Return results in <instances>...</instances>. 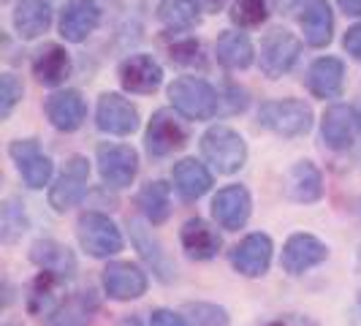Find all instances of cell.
Segmentation results:
<instances>
[{"label": "cell", "instance_id": "6da1fadb", "mask_svg": "<svg viewBox=\"0 0 361 326\" xmlns=\"http://www.w3.org/2000/svg\"><path fill=\"white\" fill-rule=\"evenodd\" d=\"M171 107L188 120H212L220 111V92L201 76H177L169 85Z\"/></svg>", "mask_w": 361, "mask_h": 326}, {"label": "cell", "instance_id": "7a4b0ae2", "mask_svg": "<svg viewBox=\"0 0 361 326\" xmlns=\"http://www.w3.org/2000/svg\"><path fill=\"white\" fill-rule=\"evenodd\" d=\"M201 152L220 174H234L247 161L245 139L228 126H212L201 136Z\"/></svg>", "mask_w": 361, "mask_h": 326}, {"label": "cell", "instance_id": "3957f363", "mask_svg": "<svg viewBox=\"0 0 361 326\" xmlns=\"http://www.w3.org/2000/svg\"><path fill=\"white\" fill-rule=\"evenodd\" d=\"M258 123L277 136H302L312 128V109L299 98H283V101H267L258 109Z\"/></svg>", "mask_w": 361, "mask_h": 326}, {"label": "cell", "instance_id": "277c9868", "mask_svg": "<svg viewBox=\"0 0 361 326\" xmlns=\"http://www.w3.org/2000/svg\"><path fill=\"white\" fill-rule=\"evenodd\" d=\"M76 236L92 258H109L123 250V234L104 212H85L76 223Z\"/></svg>", "mask_w": 361, "mask_h": 326}, {"label": "cell", "instance_id": "5b68a950", "mask_svg": "<svg viewBox=\"0 0 361 326\" xmlns=\"http://www.w3.org/2000/svg\"><path fill=\"white\" fill-rule=\"evenodd\" d=\"M302 54V41L286 28H274L261 41V71L269 79H280L288 73Z\"/></svg>", "mask_w": 361, "mask_h": 326}, {"label": "cell", "instance_id": "8992f818", "mask_svg": "<svg viewBox=\"0 0 361 326\" xmlns=\"http://www.w3.org/2000/svg\"><path fill=\"white\" fill-rule=\"evenodd\" d=\"M87 182H90V163H87V158L71 155L66 169H63V174L49 188V204L57 212H66V210L76 207L87 193Z\"/></svg>", "mask_w": 361, "mask_h": 326}, {"label": "cell", "instance_id": "52a82bcc", "mask_svg": "<svg viewBox=\"0 0 361 326\" xmlns=\"http://www.w3.org/2000/svg\"><path fill=\"white\" fill-rule=\"evenodd\" d=\"M147 152L155 158H166L188 145V128L171 109H158L147 126Z\"/></svg>", "mask_w": 361, "mask_h": 326}, {"label": "cell", "instance_id": "ba28073f", "mask_svg": "<svg viewBox=\"0 0 361 326\" xmlns=\"http://www.w3.org/2000/svg\"><path fill=\"white\" fill-rule=\"evenodd\" d=\"M95 158H98L101 180L109 188H128L139 174V155L128 145H101Z\"/></svg>", "mask_w": 361, "mask_h": 326}, {"label": "cell", "instance_id": "9c48e42d", "mask_svg": "<svg viewBox=\"0 0 361 326\" xmlns=\"http://www.w3.org/2000/svg\"><path fill=\"white\" fill-rule=\"evenodd\" d=\"M8 155L14 158L19 174H22V180H25L27 188L38 191V188L49 185L52 171H54L52 158L41 152V147H38L36 139H17V142H11Z\"/></svg>", "mask_w": 361, "mask_h": 326}, {"label": "cell", "instance_id": "30bf717a", "mask_svg": "<svg viewBox=\"0 0 361 326\" xmlns=\"http://www.w3.org/2000/svg\"><path fill=\"white\" fill-rule=\"evenodd\" d=\"M95 123L104 133L128 136V133H133L139 128V109L133 107L128 98H123L120 92H104L98 98Z\"/></svg>", "mask_w": 361, "mask_h": 326}, {"label": "cell", "instance_id": "8fae6325", "mask_svg": "<svg viewBox=\"0 0 361 326\" xmlns=\"http://www.w3.org/2000/svg\"><path fill=\"white\" fill-rule=\"evenodd\" d=\"M101 283H104L109 299L130 302V299H139L147 291V274L142 267H136L130 261H111L101 274Z\"/></svg>", "mask_w": 361, "mask_h": 326}, {"label": "cell", "instance_id": "7c38bea8", "mask_svg": "<svg viewBox=\"0 0 361 326\" xmlns=\"http://www.w3.org/2000/svg\"><path fill=\"white\" fill-rule=\"evenodd\" d=\"M120 85L123 90L136 95H149L163 85V68L152 54H130L120 63Z\"/></svg>", "mask_w": 361, "mask_h": 326}, {"label": "cell", "instance_id": "4fadbf2b", "mask_svg": "<svg viewBox=\"0 0 361 326\" xmlns=\"http://www.w3.org/2000/svg\"><path fill=\"white\" fill-rule=\"evenodd\" d=\"M101 8L92 0H68L60 14V36L71 44H82L98 30Z\"/></svg>", "mask_w": 361, "mask_h": 326}, {"label": "cell", "instance_id": "5bb4252c", "mask_svg": "<svg viewBox=\"0 0 361 326\" xmlns=\"http://www.w3.org/2000/svg\"><path fill=\"white\" fill-rule=\"evenodd\" d=\"M326 255H329V248L318 236L312 234H293L288 236V242L283 245V270L288 274H305L307 270L324 264Z\"/></svg>", "mask_w": 361, "mask_h": 326}, {"label": "cell", "instance_id": "9a60e30c", "mask_svg": "<svg viewBox=\"0 0 361 326\" xmlns=\"http://www.w3.org/2000/svg\"><path fill=\"white\" fill-rule=\"evenodd\" d=\"M271 253H274V245L269 234H247L231 250V264L245 277H261L269 270Z\"/></svg>", "mask_w": 361, "mask_h": 326}, {"label": "cell", "instance_id": "2e32d148", "mask_svg": "<svg viewBox=\"0 0 361 326\" xmlns=\"http://www.w3.org/2000/svg\"><path fill=\"white\" fill-rule=\"evenodd\" d=\"M250 210H253V201H250L247 188H242V185H226L212 199V215L228 231L242 229L250 217Z\"/></svg>", "mask_w": 361, "mask_h": 326}, {"label": "cell", "instance_id": "e0dca14e", "mask_svg": "<svg viewBox=\"0 0 361 326\" xmlns=\"http://www.w3.org/2000/svg\"><path fill=\"white\" fill-rule=\"evenodd\" d=\"M359 126V114L353 107H345V104H331L324 111V120H321V136L329 150H348L353 145V133Z\"/></svg>", "mask_w": 361, "mask_h": 326}, {"label": "cell", "instance_id": "ac0fdd59", "mask_svg": "<svg viewBox=\"0 0 361 326\" xmlns=\"http://www.w3.org/2000/svg\"><path fill=\"white\" fill-rule=\"evenodd\" d=\"M47 117L57 131L71 133L87 120V104L79 90H60L47 101Z\"/></svg>", "mask_w": 361, "mask_h": 326}, {"label": "cell", "instance_id": "d6986e66", "mask_svg": "<svg viewBox=\"0 0 361 326\" xmlns=\"http://www.w3.org/2000/svg\"><path fill=\"white\" fill-rule=\"evenodd\" d=\"M180 242H182V248H185V253H188V258H196V261H209V258H215V255L220 253V245H223L220 234H217L204 217H190V220H185V226H182V231H180Z\"/></svg>", "mask_w": 361, "mask_h": 326}, {"label": "cell", "instance_id": "ffe728a7", "mask_svg": "<svg viewBox=\"0 0 361 326\" xmlns=\"http://www.w3.org/2000/svg\"><path fill=\"white\" fill-rule=\"evenodd\" d=\"M30 261H33L41 272H49L54 277H60L63 283L71 280L73 274H76V258H73L71 250H68L66 245H60L57 239H38V242H33V248H30Z\"/></svg>", "mask_w": 361, "mask_h": 326}, {"label": "cell", "instance_id": "44dd1931", "mask_svg": "<svg viewBox=\"0 0 361 326\" xmlns=\"http://www.w3.org/2000/svg\"><path fill=\"white\" fill-rule=\"evenodd\" d=\"M71 54L60 44H44L33 57V76L47 87H57L71 76Z\"/></svg>", "mask_w": 361, "mask_h": 326}, {"label": "cell", "instance_id": "7402d4cb", "mask_svg": "<svg viewBox=\"0 0 361 326\" xmlns=\"http://www.w3.org/2000/svg\"><path fill=\"white\" fill-rule=\"evenodd\" d=\"M345 85V63L340 57H318L307 71V87L315 98H337Z\"/></svg>", "mask_w": 361, "mask_h": 326}, {"label": "cell", "instance_id": "603a6c76", "mask_svg": "<svg viewBox=\"0 0 361 326\" xmlns=\"http://www.w3.org/2000/svg\"><path fill=\"white\" fill-rule=\"evenodd\" d=\"M171 180H174L177 193H180L185 201L201 199V196L212 188V174H209V169L201 161H196V158H185V161L174 163Z\"/></svg>", "mask_w": 361, "mask_h": 326}, {"label": "cell", "instance_id": "cb8c5ba5", "mask_svg": "<svg viewBox=\"0 0 361 326\" xmlns=\"http://www.w3.org/2000/svg\"><path fill=\"white\" fill-rule=\"evenodd\" d=\"M215 54H217V63L228 71H245L250 63L255 60V49H253V41L247 38V33L242 30H226L220 33L215 44Z\"/></svg>", "mask_w": 361, "mask_h": 326}, {"label": "cell", "instance_id": "d4e9b609", "mask_svg": "<svg viewBox=\"0 0 361 326\" xmlns=\"http://www.w3.org/2000/svg\"><path fill=\"white\" fill-rule=\"evenodd\" d=\"M286 191L293 201L302 204H312L324 196V177L321 169L312 161H299L290 166L288 180H286Z\"/></svg>", "mask_w": 361, "mask_h": 326}, {"label": "cell", "instance_id": "484cf974", "mask_svg": "<svg viewBox=\"0 0 361 326\" xmlns=\"http://www.w3.org/2000/svg\"><path fill=\"white\" fill-rule=\"evenodd\" d=\"M52 25V6L47 0H19L14 8V30L19 38L33 41L44 36Z\"/></svg>", "mask_w": 361, "mask_h": 326}, {"label": "cell", "instance_id": "4316f807", "mask_svg": "<svg viewBox=\"0 0 361 326\" xmlns=\"http://www.w3.org/2000/svg\"><path fill=\"white\" fill-rule=\"evenodd\" d=\"M302 30H305V41L310 47L321 49L331 41V33H334V14H331V6L326 0H310L302 11Z\"/></svg>", "mask_w": 361, "mask_h": 326}, {"label": "cell", "instance_id": "83f0119b", "mask_svg": "<svg viewBox=\"0 0 361 326\" xmlns=\"http://www.w3.org/2000/svg\"><path fill=\"white\" fill-rule=\"evenodd\" d=\"M136 204H139L142 215H145L152 226H161V223H166L169 215H171V188L163 180L147 182L145 188L139 191V196H136Z\"/></svg>", "mask_w": 361, "mask_h": 326}, {"label": "cell", "instance_id": "f1b7e54d", "mask_svg": "<svg viewBox=\"0 0 361 326\" xmlns=\"http://www.w3.org/2000/svg\"><path fill=\"white\" fill-rule=\"evenodd\" d=\"M92 310H95V299L90 296V291L76 294L54 308V313L47 318V326H90Z\"/></svg>", "mask_w": 361, "mask_h": 326}, {"label": "cell", "instance_id": "f546056e", "mask_svg": "<svg viewBox=\"0 0 361 326\" xmlns=\"http://www.w3.org/2000/svg\"><path fill=\"white\" fill-rule=\"evenodd\" d=\"M60 283H63L60 277H54L49 272H41L30 286V294H27V310L33 315H52L57 308V286Z\"/></svg>", "mask_w": 361, "mask_h": 326}, {"label": "cell", "instance_id": "4dcf8cb0", "mask_svg": "<svg viewBox=\"0 0 361 326\" xmlns=\"http://www.w3.org/2000/svg\"><path fill=\"white\" fill-rule=\"evenodd\" d=\"M158 19L174 33L190 30L199 22V6L193 0H163L158 6Z\"/></svg>", "mask_w": 361, "mask_h": 326}, {"label": "cell", "instance_id": "1f68e13d", "mask_svg": "<svg viewBox=\"0 0 361 326\" xmlns=\"http://www.w3.org/2000/svg\"><path fill=\"white\" fill-rule=\"evenodd\" d=\"M274 11V0H234L231 6V22L239 25V30L261 28Z\"/></svg>", "mask_w": 361, "mask_h": 326}, {"label": "cell", "instance_id": "d6a6232c", "mask_svg": "<svg viewBox=\"0 0 361 326\" xmlns=\"http://www.w3.org/2000/svg\"><path fill=\"white\" fill-rule=\"evenodd\" d=\"M130 229H133V242H136L139 253L145 255V261L152 267V270L158 272V277L169 280V264H166V258H163V253H161V245L147 234L145 226H142L139 220H133V223H130Z\"/></svg>", "mask_w": 361, "mask_h": 326}, {"label": "cell", "instance_id": "836d02e7", "mask_svg": "<svg viewBox=\"0 0 361 326\" xmlns=\"http://www.w3.org/2000/svg\"><path fill=\"white\" fill-rule=\"evenodd\" d=\"M0 234H3V242H14L17 236L25 234L27 229V217H25V210L17 199H8L3 204V215H0Z\"/></svg>", "mask_w": 361, "mask_h": 326}, {"label": "cell", "instance_id": "e575fe53", "mask_svg": "<svg viewBox=\"0 0 361 326\" xmlns=\"http://www.w3.org/2000/svg\"><path fill=\"white\" fill-rule=\"evenodd\" d=\"M185 313L190 315L193 326H226L228 324V313L217 305L196 302V305H185Z\"/></svg>", "mask_w": 361, "mask_h": 326}, {"label": "cell", "instance_id": "d590c367", "mask_svg": "<svg viewBox=\"0 0 361 326\" xmlns=\"http://www.w3.org/2000/svg\"><path fill=\"white\" fill-rule=\"evenodd\" d=\"M22 101V82L14 73H3L0 79V117H11V111Z\"/></svg>", "mask_w": 361, "mask_h": 326}, {"label": "cell", "instance_id": "8d00e7d4", "mask_svg": "<svg viewBox=\"0 0 361 326\" xmlns=\"http://www.w3.org/2000/svg\"><path fill=\"white\" fill-rule=\"evenodd\" d=\"M171 60L180 66H196L201 60V44L196 38H185L171 47Z\"/></svg>", "mask_w": 361, "mask_h": 326}, {"label": "cell", "instance_id": "74e56055", "mask_svg": "<svg viewBox=\"0 0 361 326\" xmlns=\"http://www.w3.org/2000/svg\"><path fill=\"white\" fill-rule=\"evenodd\" d=\"M149 326H190L185 321V315L180 313H174V310H152V315H149Z\"/></svg>", "mask_w": 361, "mask_h": 326}, {"label": "cell", "instance_id": "f35d334b", "mask_svg": "<svg viewBox=\"0 0 361 326\" xmlns=\"http://www.w3.org/2000/svg\"><path fill=\"white\" fill-rule=\"evenodd\" d=\"M343 47L348 49V54H353L356 60H361V22L348 28V33L343 38Z\"/></svg>", "mask_w": 361, "mask_h": 326}, {"label": "cell", "instance_id": "ab89813d", "mask_svg": "<svg viewBox=\"0 0 361 326\" xmlns=\"http://www.w3.org/2000/svg\"><path fill=\"white\" fill-rule=\"evenodd\" d=\"M193 3L199 6V11H204V14H217V11H223V6L228 0H193Z\"/></svg>", "mask_w": 361, "mask_h": 326}, {"label": "cell", "instance_id": "60d3db41", "mask_svg": "<svg viewBox=\"0 0 361 326\" xmlns=\"http://www.w3.org/2000/svg\"><path fill=\"white\" fill-rule=\"evenodd\" d=\"M348 17H361V0H337Z\"/></svg>", "mask_w": 361, "mask_h": 326}, {"label": "cell", "instance_id": "b9f144b4", "mask_svg": "<svg viewBox=\"0 0 361 326\" xmlns=\"http://www.w3.org/2000/svg\"><path fill=\"white\" fill-rule=\"evenodd\" d=\"M120 326H142V321H139V318H126Z\"/></svg>", "mask_w": 361, "mask_h": 326}, {"label": "cell", "instance_id": "7bdbcfd3", "mask_svg": "<svg viewBox=\"0 0 361 326\" xmlns=\"http://www.w3.org/2000/svg\"><path fill=\"white\" fill-rule=\"evenodd\" d=\"M267 326H293V321H271V324Z\"/></svg>", "mask_w": 361, "mask_h": 326}, {"label": "cell", "instance_id": "ee69618b", "mask_svg": "<svg viewBox=\"0 0 361 326\" xmlns=\"http://www.w3.org/2000/svg\"><path fill=\"white\" fill-rule=\"evenodd\" d=\"M359 270H361V248H359Z\"/></svg>", "mask_w": 361, "mask_h": 326}, {"label": "cell", "instance_id": "f6af8a7d", "mask_svg": "<svg viewBox=\"0 0 361 326\" xmlns=\"http://www.w3.org/2000/svg\"><path fill=\"white\" fill-rule=\"evenodd\" d=\"M3 326H17V324H3Z\"/></svg>", "mask_w": 361, "mask_h": 326}, {"label": "cell", "instance_id": "bcb514c9", "mask_svg": "<svg viewBox=\"0 0 361 326\" xmlns=\"http://www.w3.org/2000/svg\"><path fill=\"white\" fill-rule=\"evenodd\" d=\"M359 305H361V294H359Z\"/></svg>", "mask_w": 361, "mask_h": 326}]
</instances>
